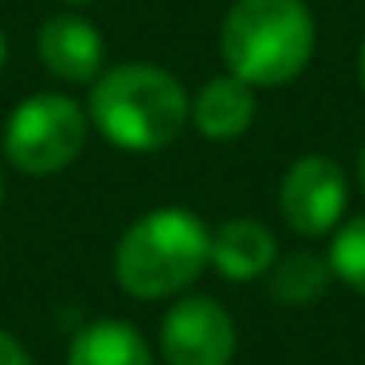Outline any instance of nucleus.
<instances>
[{"mask_svg":"<svg viewBox=\"0 0 365 365\" xmlns=\"http://www.w3.org/2000/svg\"><path fill=\"white\" fill-rule=\"evenodd\" d=\"M189 106L192 95L173 71L158 63H118L103 67L91 83L87 118L114 150L158 153L185 134Z\"/></svg>","mask_w":365,"mask_h":365,"instance_id":"1","label":"nucleus"},{"mask_svg":"<svg viewBox=\"0 0 365 365\" xmlns=\"http://www.w3.org/2000/svg\"><path fill=\"white\" fill-rule=\"evenodd\" d=\"M318 28L307 0H232L220 20V59L247 87H287L307 71Z\"/></svg>","mask_w":365,"mask_h":365,"instance_id":"2","label":"nucleus"},{"mask_svg":"<svg viewBox=\"0 0 365 365\" xmlns=\"http://www.w3.org/2000/svg\"><path fill=\"white\" fill-rule=\"evenodd\" d=\"M208 240H212V232L205 228L197 212L177 205L153 208L118 236L114 279L122 291L142 302L173 299L205 275Z\"/></svg>","mask_w":365,"mask_h":365,"instance_id":"3","label":"nucleus"},{"mask_svg":"<svg viewBox=\"0 0 365 365\" xmlns=\"http://www.w3.org/2000/svg\"><path fill=\"white\" fill-rule=\"evenodd\" d=\"M91 138L87 106L59 91L28 95L4 122V161L24 177H56L83 158Z\"/></svg>","mask_w":365,"mask_h":365,"instance_id":"4","label":"nucleus"},{"mask_svg":"<svg viewBox=\"0 0 365 365\" xmlns=\"http://www.w3.org/2000/svg\"><path fill=\"white\" fill-rule=\"evenodd\" d=\"M349 200L346 173L326 153H302L279 181V216L294 236H330Z\"/></svg>","mask_w":365,"mask_h":365,"instance_id":"5","label":"nucleus"},{"mask_svg":"<svg viewBox=\"0 0 365 365\" xmlns=\"http://www.w3.org/2000/svg\"><path fill=\"white\" fill-rule=\"evenodd\" d=\"M161 357L165 365H232L236 322L208 294L177 299L161 318Z\"/></svg>","mask_w":365,"mask_h":365,"instance_id":"6","label":"nucleus"},{"mask_svg":"<svg viewBox=\"0 0 365 365\" xmlns=\"http://www.w3.org/2000/svg\"><path fill=\"white\" fill-rule=\"evenodd\" d=\"M36 56L59 83H87L91 87L106 67V43L87 16L59 12V16L43 20L40 36H36Z\"/></svg>","mask_w":365,"mask_h":365,"instance_id":"7","label":"nucleus"},{"mask_svg":"<svg viewBox=\"0 0 365 365\" xmlns=\"http://www.w3.org/2000/svg\"><path fill=\"white\" fill-rule=\"evenodd\" d=\"M275 259V232L255 216H232L208 240V263L232 283H252V279L267 275Z\"/></svg>","mask_w":365,"mask_h":365,"instance_id":"8","label":"nucleus"},{"mask_svg":"<svg viewBox=\"0 0 365 365\" xmlns=\"http://www.w3.org/2000/svg\"><path fill=\"white\" fill-rule=\"evenodd\" d=\"M255 87H247L236 75H216L192 95L189 122L208 142H236L255 122Z\"/></svg>","mask_w":365,"mask_h":365,"instance_id":"9","label":"nucleus"},{"mask_svg":"<svg viewBox=\"0 0 365 365\" xmlns=\"http://www.w3.org/2000/svg\"><path fill=\"white\" fill-rule=\"evenodd\" d=\"M67 365H153V349L134 322L98 318L71 338Z\"/></svg>","mask_w":365,"mask_h":365,"instance_id":"10","label":"nucleus"},{"mask_svg":"<svg viewBox=\"0 0 365 365\" xmlns=\"http://www.w3.org/2000/svg\"><path fill=\"white\" fill-rule=\"evenodd\" d=\"M334 271L330 259L310 247H299V252H287L271 263L267 271V291L279 307H310L326 294Z\"/></svg>","mask_w":365,"mask_h":365,"instance_id":"11","label":"nucleus"},{"mask_svg":"<svg viewBox=\"0 0 365 365\" xmlns=\"http://www.w3.org/2000/svg\"><path fill=\"white\" fill-rule=\"evenodd\" d=\"M326 259H330L334 279H341L349 291L365 294V216H354L334 232Z\"/></svg>","mask_w":365,"mask_h":365,"instance_id":"12","label":"nucleus"},{"mask_svg":"<svg viewBox=\"0 0 365 365\" xmlns=\"http://www.w3.org/2000/svg\"><path fill=\"white\" fill-rule=\"evenodd\" d=\"M0 365H36L32 354L24 349V341L16 334H9L4 326H0Z\"/></svg>","mask_w":365,"mask_h":365,"instance_id":"13","label":"nucleus"},{"mask_svg":"<svg viewBox=\"0 0 365 365\" xmlns=\"http://www.w3.org/2000/svg\"><path fill=\"white\" fill-rule=\"evenodd\" d=\"M357 79H361V91H365V36H361V48H357Z\"/></svg>","mask_w":365,"mask_h":365,"instance_id":"14","label":"nucleus"},{"mask_svg":"<svg viewBox=\"0 0 365 365\" xmlns=\"http://www.w3.org/2000/svg\"><path fill=\"white\" fill-rule=\"evenodd\" d=\"M357 185H361V192H365V145H361V153H357Z\"/></svg>","mask_w":365,"mask_h":365,"instance_id":"15","label":"nucleus"},{"mask_svg":"<svg viewBox=\"0 0 365 365\" xmlns=\"http://www.w3.org/2000/svg\"><path fill=\"white\" fill-rule=\"evenodd\" d=\"M4 59H9V43H4V32H0V71H4Z\"/></svg>","mask_w":365,"mask_h":365,"instance_id":"16","label":"nucleus"},{"mask_svg":"<svg viewBox=\"0 0 365 365\" xmlns=\"http://www.w3.org/2000/svg\"><path fill=\"white\" fill-rule=\"evenodd\" d=\"M0 208H4V173H0Z\"/></svg>","mask_w":365,"mask_h":365,"instance_id":"17","label":"nucleus"},{"mask_svg":"<svg viewBox=\"0 0 365 365\" xmlns=\"http://www.w3.org/2000/svg\"><path fill=\"white\" fill-rule=\"evenodd\" d=\"M59 4H91V0H59Z\"/></svg>","mask_w":365,"mask_h":365,"instance_id":"18","label":"nucleus"}]
</instances>
